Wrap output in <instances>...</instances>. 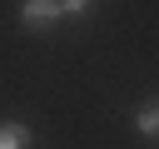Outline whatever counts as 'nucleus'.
<instances>
[{
  "label": "nucleus",
  "instance_id": "nucleus-1",
  "mask_svg": "<svg viewBox=\"0 0 159 149\" xmlns=\"http://www.w3.org/2000/svg\"><path fill=\"white\" fill-rule=\"evenodd\" d=\"M20 20L30 30H50L60 20V0H20Z\"/></svg>",
  "mask_w": 159,
  "mask_h": 149
},
{
  "label": "nucleus",
  "instance_id": "nucleus-2",
  "mask_svg": "<svg viewBox=\"0 0 159 149\" xmlns=\"http://www.w3.org/2000/svg\"><path fill=\"white\" fill-rule=\"evenodd\" d=\"M0 149H35V134L20 119H0Z\"/></svg>",
  "mask_w": 159,
  "mask_h": 149
},
{
  "label": "nucleus",
  "instance_id": "nucleus-3",
  "mask_svg": "<svg viewBox=\"0 0 159 149\" xmlns=\"http://www.w3.org/2000/svg\"><path fill=\"white\" fill-rule=\"evenodd\" d=\"M134 129H139L144 139H159V99H144V104L134 109Z\"/></svg>",
  "mask_w": 159,
  "mask_h": 149
},
{
  "label": "nucleus",
  "instance_id": "nucleus-4",
  "mask_svg": "<svg viewBox=\"0 0 159 149\" xmlns=\"http://www.w3.org/2000/svg\"><path fill=\"white\" fill-rule=\"evenodd\" d=\"M89 5H94V0H60V15H70V20H75V15H89Z\"/></svg>",
  "mask_w": 159,
  "mask_h": 149
}]
</instances>
